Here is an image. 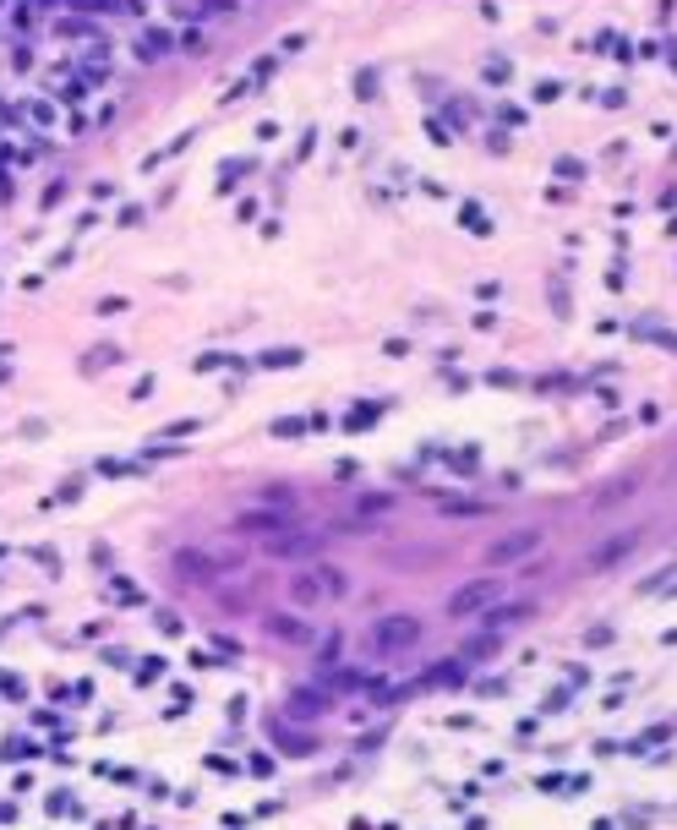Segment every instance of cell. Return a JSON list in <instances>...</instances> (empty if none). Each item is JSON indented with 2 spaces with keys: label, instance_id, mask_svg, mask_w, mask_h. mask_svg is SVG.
I'll list each match as a JSON object with an SVG mask.
<instances>
[{
  "label": "cell",
  "instance_id": "cell-1",
  "mask_svg": "<svg viewBox=\"0 0 677 830\" xmlns=\"http://www.w3.org/2000/svg\"><path fill=\"white\" fill-rule=\"evenodd\" d=\"M372 645H377L382 656H404V650H415V645H421V618H410V612L382 618V623L372 628Z\"/></svg>",
  "mask_w": 677,
  "mask_h": 830
},
{
  "label": "cell",
  "instance_id": "cell-2",
  "mask_svg": "<svg viewBox=\"0 0 677 830\" xmlns=\"http://www.w3.org/2000/svg\"><path fill=\"white\" fill-rule=\"evenodd\" d=\"M497 596H503V585H497V580H470V585H459L454 596H448V618L487 612V606H497Z\"/></svg>",
  "mask_w": 677,
  "mask_h": 830
},
{
  "label": "cell",
  "instance_id": "cell-3",
  "mask_svg": "<svg viewBox=\"0 0 677 830\" xmlns=\"http://www.w3.org/2000/svg\"><path fill=\"white\" fill-rule=\"evenodd\" d=\"M541 547V530H513L503 535L497 547H487V568H508V563H525L530 552Z\"/></svg>",
  "mask_w": 677,
  "mask_h": 830
},
{
  "label": "cell",
  "instance_id": "cell-4",
  "mask_svg": "<svg viewBox=\"0 0 677 830\" xmlns=\"http://www.w3.org/2000/svg\"><path fill=\"white\" fill-rule=\"evenodd\" d=\"M289 525H296L289 508H246L235 519V530H246V535H289Z\"/></svg>",
  "mask_w": 677,
  "mask_h": 830
},
{
  "label": "cell",
  "instance_id": "cell-5",
  "mask_svg": "<svg viewBox=\"0 0 677 830\" xmlns=\"http://www.w3.org/2000/svg\"><path fill=\"white\" fill-rule=\"evenodd\" d=\"M634 541H639L634 530H628V535H612V541H601V552L590 557V568H612V563H623V557L634 552Z\"/></svg>",
  "mask_w": 677,
  "mask_h": 830
},
{
  "label": "cell",
  "instance_id": "cell-6",
  "mask_svg": "<svg viewBox=\"0 0 677 830\" xmlns=\"http://www.w3.org/2000/svg\"><path fill=\"white\" fill-rule=\"evenodd\" d=\"M263 552L268 557H301V552H317V535H273Z\"/></svg>",
  "mask_w": 677,
  "mask_h": 830
},
{
  "label": "cell",
  "instance_id": "cell-7",
  "mask_svg": "<svg viewBox=\"0 0 677 830\" xmlns=\"http://www.w3.org/2000/svg\"><path fill=\"white\" fill-rule=\"evenodd\" d=\"M263 628H268V634H279L284 645H312V628H306V623H296V618H263Z\"/></svg>",
  "mask_w": 677,
  "mask_h": 830
},
{
  "label": "cell",
  "instance_id": "cell-8",
  "mask_svg": "<svg viewBox=\"0 0 677 830\" xmlns=\"http://www.w3.org/2000/svg\"><path fill=\"white\" fill-rule=\"evenodd\" d=\"M322 596H328V590H322L317 573H296V580H289V601H296V606H317Z\"/></svg>",
  "mask_w": 677,
  "mask_h": 830
},
{
  "label": "cell",
  "instance_id": "cell-9",
  "mask_svg": "<svg viewBox=\"0 0 677 830\" xmlns=\"http://www.w3.org/2000/svg\"><path fill=\"white\" fill-rule=\"evenodd\" d=\"M634 487H639V475H623V481H612V487H601V492H596V503H590V508H612V503H618V497H628V492H634Z\"/></svg>",
  "mask_w": 677,
  "mask_h": 830
},
{
  "label": "cell",
  "instance_id": "cell-10",
  "mask_svg": "<svg viewBox=\"0 0 677 830\" xmlns=\"http://www.w3.org/2000/svg\"><path fill=\"white\" fill-rule=\"evenodd\" d=\"M427 683L454 688V683H465V666H459V661H442V666H432V672H427Z\"/></svg>",
  "mask_w": 677,
  "mask_h": 830
},
{
  "label": "cell",
  "instance_id": "cell-11",
  "mask_svg": "<svg viewBox=\"0 0 677 830\" xmlns=\"http://www.w3.org/2000/svg\"><path fill=\"white\" fill-rule=\"evenodd\" d=\"M328 688H366V672H356V666H339V672H328Z\"/></svg>",
  "mask_w": 677,
  "mask_h": 830
},
{
  "label": "cell",
  "instance_id": "cell-12",
  "mask_svg": "<svg viewBox=\"0 0 677 830\" xmlns=\"http://www.w3.org/2000/svg\"><path fill=\"white\" fill-rule=\"evenodd\" d=\"M317 580H322V590H328V596H350V580H344L339 568H317Z\"/></svg>",
  "mask_w": 677,
  "mask_h": 830
},
{
  "label": "cell",
  "instance_id": "cell-13",
  "mask_svg": "<svg viewBox=\"0 0 677 830\" xmlns=\"http://www.w3.org/2000/svg\"><path fill=\"white\" fill-rule=\"evenodd\" d=\"M356 508H361V514H389V508H394V497H389V492H366Z\"/></svg>",
  "mask_w": 677,
  "mask_h": 830
},
{
  "label": "cell",
  "instance_id": "cell-14",
  "mask_svg": "<svg viewBox=\"0 0 677 830\" xmlns=\"http://www.w3.org/2000/svg\"><path fill=\"white\" fill-rule=\"evenodd\" d=\"M289 705H296V711H306V716H317L322 705H328V699H322V694H296V699H289Z\"/></svg>",
  "mask_w": 677,
  "mask_h": 830
},
{
  "label": "cell",
  "instance_id": "cell-15",
  "mask_svg": "<svg viewBox=\"0 0 677 830\" xmlns=\"http://www.w3.org/2000/svg\"><path fill=\"white\" fill-rule=\"evenodd\" d=\"M301 361V350H273V356H263V366H296Z\"/></svg>",
  "mask_w": 677,
  "mask_h": 830
},
{
  "label": "cell",
  "instance_id": "cell-16",
  "mask_svg": "<svg viewBox=\"0 0 677 830\" xmlns=\"http://www.w3.org/2000/svg\"><path fill=\"white\" fill-rule=\"evenodd\" d=\"M525 618H530V606H503V612H497V618H492V623H497V628H503V623H525Z\"/></svg>",
  "mask_w": 677,
  "mask_h": 830
}]
</instances>
